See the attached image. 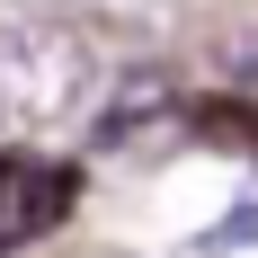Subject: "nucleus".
Here are the masks:
<instances>
[{
	"label": "nucleus",
	"mask_w": 258,
	"mask_h": 258,
	"mask_svg": "<svg viewBox=\"0 0 258 258\" xmlns=\"http://www.w3.org/2000/svg\"><path fill=\"white\" fill-rule=\"evenodd\" d=\"M72 187H80V169H27L18 196H9V214H0V240H36V232H53V223L72 214Z\"/></svg>",
	"instance_id": "nucleus-2"
},
{
	"label": "nucleus",
	"mask_w": 258,
	"mask_h": 258,
	"mask_svg": "<svg viewBox=\"0 0 258 258\" xmlns=\"http://www.w3.org/2000/svg\"><path fill=\"white\" fill-rule=\"evenodd\" d=\"M9 196H18V169H9V160H0V214H9Z\"/></svg>",
	"instance_id": "nucleus-6"
},
{
	"label": "nucleus",
	"mask_w": 258,
	"mask_h": 258,
	"mask_svg": "<svg viewBox=\"0 0 258 258\" xmlns=\"http://www.w3.org/2000/svg\"><path fill=\"white\" fill-rule=\"evenodd\" d=\"M89 89V45L80 36H53V27H36V36H18V45H0V116H62V107Z\"/></svg>",
	"instance_id": "nucleus-1"
},
{
	"label": "nucleus",
	"mask_w": 258,
	"mask_h": 258,
	"mask_svg": "<svg viewBox=\"0 0 258 258\" xmlns=\"http://www.w3.org/2000/svg\"><path fill=\"white\" fill-rule=\"evenodd\" d=\"M214 62L240 80V89H258V18H240V27H223V45H214Z\"/></svg>",
	"instance_id": "nucleus-5"
},
{
	"label": "nucleus",
	"mask_w": 258,
	"mask_h": 258,
	"mask_svg": "<svg viewBox=\"0 0 258 258\" xmlns=\"http://www.w3.org/2000/svg\"><path fill=\"white\" fill-rule=\"evenodd\" d=\"M249 240H258V205H240V214H223V223H205V232L187 240V258H232Z\"/></svg>",
	"instance_id": "nucleus-4"
},
{
	"label": "nucleus",
	"mask_w": 258,
	"mask_h": 258,
	"mask_svg": "<svg viewBox=\"0 0 258 258\" xmlns=\"http://www.w3.org/2000/svg\"><path fill=\"white\" fill-rule=\"evenodd\" d=\"M187 125L205 134V143H223V152H249L258 160V98H196Z\"/></svg>",
	"instance_id": "nucleus-3"
}]
</instances>
